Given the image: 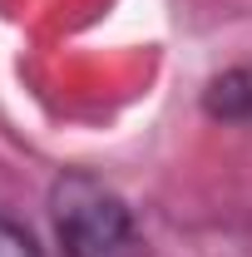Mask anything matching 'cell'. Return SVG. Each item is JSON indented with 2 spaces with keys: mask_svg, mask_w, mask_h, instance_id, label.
Returning <instances> with one entry per match:
<instances>
[{
  "mask_svg": "<svg viewBox=\"0 0 252 257\" xmlns=\"http://www.w3.org/2000/svg\"><path fill=\"white\" fill-rule=\"evenodd\" d=\"M55 227L64 257H139V232L129 208L84 173H69L55 188Z\"/></svg>",
  "mask_w": 252,
  "mask_h": 257,
  "instance_id": "6da1fadb",
  "label": "cell"
},
{
  "mask_svg": "<svg viewBox=\"0 0 252 257\" xmlns=\"http://www.w3.org/2000/svg\"><path fill=\"white\" fill-rule=\"evenodd\" d=\"M0 257H40V247H35V237L25 227H15V223L0 218Z\"/></svg>",
  "mask_w": 252,
  "mask_h": 257,
  "instance_id": "7a4b0ae2",
  "label": "cell"
}]
</instances>
